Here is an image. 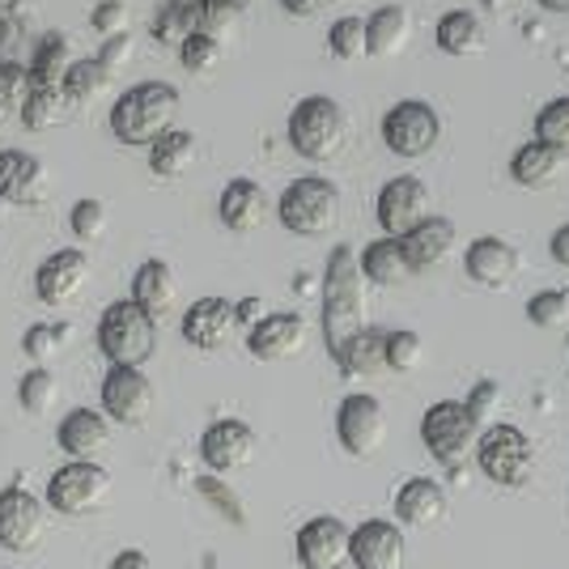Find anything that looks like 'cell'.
<instances>
[{"mask_svg": "<svg viewBox=\"0 0 569 569\" xmlns=\"http://www.w3.org/2000/svg\"><path fill=\"white\" fill-rule=\"evenodd\" d=\"M298 561L302 569H345L349 566V527L332 515H319L298 531Z\"/></svg>", "mask_w": 569, "mask_h": 569, "instance_id": "obj_18", "label": "cell"}, {"mask_svg": "<svg viewBox=\"0 0 569 569\" xmlns=\"http://www.w3.org/2000/svg\"><path fill=\"white\" fill-rule=\"evenodd\" d=\"M548 256L561 263V268H569V226L552 230V238H548Z\"/></svg>", "mask_w": 569, "mask_h": 569, "instance_id": "obj_51", "label": "cell"}, {"mask_svg": "<svg viewBox=\"0 0 569 569\" xmlns=\"http://www.w3.org/2000/svg\"><path fill=\"white\" fill-rule=\"evenodd\" d=\"M90 26H94L102 39L107 34H123L128 30V4L123 0H98L94 13H90Z\"/></svg>", "mask_w": 569, "mask_h": 569, "instance_id": "obj_47", "label": "cell"}, {"mask_svg": "<svg viewBox=\"0 0 569 569\" xmlns=\"http://www.w3.org/2000/svg\"><path fill=\"white\" fill-rule=\"evenodd\" d=\"M64 107H69V102H64V94H60L56 86H30V94H26V102L18 107V116H22V123L30 132H43V128L64 119Z\"/></svg>", "mask_w": 569, "mask_h": 569, "instance_id": "obj_36", "label": "cell"}, {"mask_svg": "<svg viewBox=\"0 0 569 569\" xmlns=\"http://www.w3.org/2000/svg\"><path fill=\"white\" fill-rule=\"evenodd\" d=\"M345 132H349L345 107L328 94H310L289 111V144L307 162H332L345 149Z\"/></svg>", "mask_w": 569, "mask_h": 569, "instance_id": "obj_4", "label": "cell"}, {"mask_svg": "<svg viewBox=\"0 0 569 569\" xmlns=\"http://www.w3.org/2000/svg\"><path fill=\"white\" fill-rule=\"evenodd\" d=\"M30 94V69L18 60H0V107H22Z\"/></svg>", "mask_w": 569, "mask_h": 569, "instance_id": "obj_46", "label": "cell"}, {"mask_svg": "<svg viewBox=\"0 0 569 569\" xmlns=\"http://www.w3.org/2000/svg\"><path fill=\"white\" fill-rule=\"evenodd\" d=\"M128 60H132V39H128V34H107V39H102V51H98V64L107 72H119Z\"/></svg>", "mask_w": 569, "mask_h": 569, "instance_id": "obj_48", "label": "cell"}, {"mask_svg": "<svg viewBox=\"0 0 569 569\" xmlns=\"http://www.w3.org/2000/svg\"><path fill=\"white\" fill-rule=\"evenodd\" d=\"M561 174H566V153L545 141L522 144L519 153L510 158V179H515L519 188H536V191L552 188Z\"/></svg>", "mask_w": 569, "mask_h": 569, "instance_id": "obj_25", "label": "cell"}, {"mask_svg": "<svg viewBox=\"0 0 569 569\" xmlns=\"http://www.w3.org/2000/svg\"><path fill=\"white\" fill-rule=\"evenodd\" d=\"M217 217L234 234H256L263 226V217H268V196H263L256 179H230L221 200H217Z\"/></svg>", "mask_w": 569, "mask_h": 569, "instance_id": "obj_22", "label": "cell"}, {"mask_svg": "<svg viewBox=\"0 0 569 569\" xmlns=\"http://www.w3.org/2000/svg\"><path fill=\"white\" fill-rule=\"evenodd\" d=\"M200 459L209 463V472H238L256 459V433L247 421H234V417H221L213 426L200 433Z\"/></svg>", "mask_w": 569, "mask_h": 569, "instance_id": "obj_14", "label": "cell"}, {"mask_svg": "<svg viewBox=\"0 0 569 569\" xmlns=\"http://www.w3.org/2000/svg\"><path fill=\"white\" fill-rule=\"evenodd\" d=\"M69 226L81 242L102 238V230H107V209H102V200H94V196L77 200V204H72V213H69Z\"/></svg>", "mask_w": 569, "mask_h": 569, "instance_id": "obj_44", "label": "cell"}, {"mask_svg": "<svg viewBox=\"0 0 569 569\" xmlns=\"http://www.w3.org/2000/svg\"><path fill=\"white\" fill-rule=\"evenodd\" d=\"M545 13H569V0H540Z\"/></svg>", "mask_w": 569, "mask_h": 569, "instance_id": "obj_56", "label": "cell"}, {"mask_svg": "<svg viewBox=\"0 0 569 569\" xmlns=\"http://www.w3.org/2000/svg\"><path fill=\"white\" fill-rule=\"evenodd\" d=\"M463 268H468V277L476 284H489V289H501V284L515 281V272H519V251L506 242V238H476L468 242V256H463Z\"/></svg>", "mask_w": 569, "mask_h": 569, "instance_id": "obj_23", "label": "cell"}, {"mask_svg": "<svg viewBox=\"0 0 569 569\" xmlns=\"http://www.w3.org/2000/svg\"><path fill=\"white\" fill-rule=\"evenodd\" d=\"M238 336V315L234 302L226 298H200L183 310V340L191 349H204V353H217L226 349Z\"/></svg>", "mask_w": 569, "mask_h": 569, "instance_id": "obj_16", "label": "cell"}, {"mask_svg": "<svg viewBox=\"0 0 569 569\" xmlns=\"http://www.w3.org/2000/svg\"><path fill=\"white\" fill-rule=\"evenodd\" d=\"M328 0H281L284 13H293V18H310V13H319Z\"/></svg>", "mask_w": 569, "mask_h": 569, "instance_id": "obj_53", "label": "cell"}, {"mask_svg": "<svg viewBox=\"0 0 569 569\" xmlns=\"http://www.w3.org/2000/svg\"><path fill=\"white\" fill-rule=\"evenodd\" d=\"M476 463L501 489H522L536 468V451L519 426H489L476 433Z\"/></svg>", "mask_w": 569, "mask_h": 569, "instance_id": "obj_7", "label": "cell"}, {"mask_svg": "<svg viewBox=\"0 0 569 569\" xmlns=\"http://www.w3.org/2000/svg\"><path fill=\"white\" fill-rule=\"evenodd\" d=\"M174 111H179V90L170 81H137L111 107V137L119 144L149 149L174 123Z\"/></svg>", "mask_w": 569, "mask_h": 569, "instance_id": "obj_2", "label": "cell"}, {"mask_svg": "<svg viewBox=\"0 0 569 569\" xmlns=\"http://www.w3.org/2000/svg\"><path fill=\"white\" fill-rule=\"evenodd\" d=\"M375 213L387 238H403L421 217H429V188L417 174H396L391 183H382Z\"/></svg>", "mask_w": 569, "mask_h": 569, "instance_id": "obj_13", "label": "cell"}, {"mask_svg": "<svg viewBox=\"0 0 569 569\" xmlns=\"http://www.w3.org/2000/svg\"><path fill=\"white\" fill-rule=\"evenodd\" d=\"M527 319H531L536 328H561V323H569V293L566 289H545V293H536V298L527 302Z\"/></svg>", "mask_w": 569, "mask_h": 569, "instance_id": "obj_42", "label": "cell"}, {"mask_svg": "<svg viewBox=\"0 0 569 569\" xmlns=\"http://www.w3.org/2000/svg\"><path fill=\"white\" fill-rule=\"evenodd\" d=\"M366 328V289H361V268L349 247H336L323 268V345L332 361L340 349Z\"/></svg>", "mask_w": 569, "mask_h": 569, "instance_id": "obj_1", "label": "cell"}, {"mask_svg": "<svg viewBox=\"0 0 569 569\" xmlns=\"http://www.w3.org/2000/svg\"><path fill=\"white\" fill-rule=\"evenodd\" d=\"M277 217H281L284 230L298 238L332 234L336 221H340V191H336L332 179H319V174L293 179V183L281 191Z\"/></svg>", "mask_w": 569, "mask_h": 569, "instance_id": "obj_5", "label": "cell"}, {"mask_svg": "<svg viewBox=\"0 0 569 569\" xmlns=\"http://www.w3.org/2000/svg\"><path fill=\"white\" fill-rule=\"evenodd\" d=\"M30 9H34V0H0V18L9 26L18 22V18H26Z\"/></svg>", "mask_w": 569, "mask_h": 569, "instance_id": "obj_52", "label": "cell"}, {"mask_svg": "<svg viewBox=\"0 0 569 569\" xmlns=\"http://www.w3.org/2000/svg\"><path fill=\"white\" fill-rule=\"evenodd\" d=\"M421 357H426V349H421V336L417 332H387V366L391 370L408 375V370L421 366Z\"/></svg>", "mask_w": 569, "mask_h": 569, "instance_id": "obj_45", "label": "cell"}, {"mask_svg": "<svg viewBox=\"0 0 569 569\" xmlns=\"http://www.w3.org/2000/svg\"><path fill=\"white\" fill-rule=\"evenodd\" d=\"M153 39L162 43V48H179L188 34L200 30V4L196 0H162L158 4V13H153Z\"/></svg>", "mask_w": 569, "mask_h": 569, "instance_id": "obj_32", "label": "cell"}, {"mask_svg": "<svg viewBox=\"0 0 569 569\" xmlns=\"http://www.w3.org/2000/svg\"><path fill=\"white\" fill-rule=\"evenodd\" d=\"M56 442L69 459H94L111 447V421L94 408H72L56 429Z\"/></svg>", "mask_w": 569, "mask_h": 569, "instance_id": "obj_24", "label": "cell"}, {"mask_svg": "<svg viewBox=\"0 0 569 569\" xmlns=\"http://www.w3.org/2000/svg\"><path fill=\"white\" fill-rule=\"evenodd\" d=\"M107 498H111V476L107 468H98L94 459H72L48 480V506L69 519L94 515L107 506Z\"/></svg>", "mask_w": 569, "mask_h": 569, "instance_id": "obj_8", "label": "cell"}, {"mask_svg": "<svg viewBox=\"0 0 569 569\" xmlns=\"http://www.w3.org/2000/svg\"><path fill=\"white\" fill-rule=\"evenodd\" d=\"M336 438H340V447L353 459L379 455V447L387 442V412H382V403L375 396H366V391L345 396L340 412H336Z\"/></svg>", "mask_w": 569, "mask_h": 569, "instance_id": "obj_10", "label": "cell"}, {"mask_svg": "<svg viewBox=\"0 0 569 569\" xmlns=\"http://www.w3.org/2000/svg\"><path fill=\"white\" fill-rule=\"evenodd\" d=\"M498 400H501V387L493 379H480L472 387V396H468V412H472L476 421H485V417H489V412H493V408H498Z\"/></svg>", "mask_w": 569, "mask_h": 569, "instance_id": "obj_49", "label": "cell"}, {"mask_svg": "<svg viewBox=\"0 0 569 569\" xmlns=\"http://www.w3.org/2000/svg\"><path fill=\"white\" fill-rule=\"evenodd\" d=\"M107 81H111V72L102 69L98 60H77V64H69L64 77H60V94H64L69 107H90V102L107 90Z\"/></svg>", "mask_w": 569, "mask_h": 569, "instance_id": "obj_35", "label": "cell"}, {"mask_svg": "<svg viewBox=\"0 0 569 569\" xmlns=\"http://www.w3.org/2000/svg\"><path fill=\"white\" fill-rule=\"evenodd\" d=\"M408 9L403 4H382L366 18V56H396L408 43Z\"/></svg>", "mask_w": 569, "mask_h": 569, "instance_id": "obj_30", "label": "cell"}, {"mask_svg": "<svg viewBox=\"0 0 569 569\" xmlns=\"http://www.w3.org/2000/svg\"><path fill=\"white\" fill-rule=\"evenodd\" d=\"M111 569H153V566H149V557H144V552L128 548V552H119L116 561H111Z\"/></svg>", "mask_w": 569, "mask_h": 569, "instance_id": "obj_54", "label": "cell"}, {"mask_svg": "<svg viewBox=\"0 0 569 569\" xmlns=\"http://www.w3.org/2000/svg\"><path fill=\"white\" fill-rule=\"evenodd\" d=\"M98 349L111 366H144L158 349V319L132 298L111 302L98 319Z\"/></svg>", "mask_w": 569, "mask_h": 569, "instance_id": "obj_3", "label": "cell"}, {"mask_svg": "<svg viewBox=\"0 0 569 569\" xmlns=\"http://www.w3.org/2000/svg\"><path fill=\"white\" fill-rule=\"evenodd\" d=\"M336 366H340L345 375H379V370H387V332L361 328V332L340 349Z\"/></svg>", "mask_w": 569, "mask_h": 569, "instance_id": "obj_33", "label": "cell"}, {"mask_svg": "<svg viewBox=\"0 0 569 569\" xmlns=\"http://www.w3.org/2000/svg\"><path fill=\"white\" fill-rule=\"evenodd\" d=\"M396 515H400L403 527H433V522L447 515V493L426 480V476H417V480H403V489L396 493Z\"/></svg>", "mask_w": 569, "mask_h": 569, "instance_id": "obj_26", "label": "cell"}, {"mask_svg": "<svg viewBox=\"0 0 569 569\" xmlns=\"http://www.w3.org/2000/svg\"><path fill=\"white\" fill-rule=\"evenodd\" d=\"M196 4H204V9H230V13H242L251 0H196Z\"/></svg>", "mask_w": 569, "mask_h": 569, "instance_id": "obj_55", "label": "cell"}, {"mask_svg": "<svg viewBox=\"0 0 569 569\" xmlns=\"http://www.w3.org/2000/svg\"><path fill=\"white\" fill-rule=\"evenodd\" d=\"M69 323H34L30 332L22 336V353L34 361V366H43V361H51L56 357V349H60V340H69Z\"/></svg>", "mask_w": 569, "mask_h": 569, "instance_id": "obj_40", "label": "cell"}, {"mask_svg": "<svg viewBox=\"0 0 569 569\" xmlns=\"http://www.w3.org/2000/svg\"><path fill=\"white\" fill-rule=\"evenodd\" d=\"M349 561L357 569H400L403 566V531L387 519L361 522L349 531Z\"/></svg>", "mask_w": 569, "mask_h": 569, "instance_id": "obj_19", "label": "cell"}, {"mask_svg": "<svg viewBox=\"0 0 569 569\" xmlns=\"http://www.w3.org/2000/svg\"><path fill=\"white\" fill-rule=\"evenodd\" d=\"M438 137H442V119H438V111H433L429 102H421V98H403V102H396V107L382 116V141H387V149H391L396 158H403V162L426 158L429 149L438 144Z\"/></svg>", "mask_w": 569, "mask_h": 569, "instance_id": "obj_9", "label": "cell"}, {"mask_svg": "<svg viewBox=\"0 0 569 569\" xmlns=\"http://www.w3.org/2000/svg\"><path fill=\"white\" fill-rule=\"evenodd\" d=\"M234 315H238V328H251V323H260L263 315V298H242V302H234Z\"/></svg>", "mask_w": 569, "mask_h": 569, "instance_id": "obj_50", "label": "cell"}, {"mask_svg": "<svg viewBox=\"0 0 569 569\" xmlns=\"http://www.w3.org/2000/svg\"><path fill=\"white\" fill-rule=\"evenodd\" d=\"M18 400H22L26 412L43 417V412H51L56 400H60V382H56V375H51L48 366H34V370L18 382Z\"/></svg>", "mask_w": 569, "mask_h": 569, "instance_id": "obj_37", "label": "cell"}, {"mask_svg": "<svg viewBox=\"0 0 569 569\" xmlns=\"http://www.w3.org/2000/svg\"><path fill=\"white\" fill-rule=\"evenodd\" d=\"M9 34H13V26H9V22H4V18H0V48L9 43Z\"/></svg>", "mask_w": 569, "mask_h": 569, "instance_id": "obj_57", "label": "cell"}, {"mask_svg": "<svg viewBox=\"0 0 569 569\" xmlns=\"http://www.w3.org/2000/svg\"><path fill=\"white\" fill-rule=\"evenodd\" d=\"M357 268H361V281L382 284V289H396L412 277V268L403 260L400 251V238H387L382 234L379 242H370L361 256H357Z\"/></svg>", "mask_w": 569, "mask_h": 569, "instance_id": "obj_27", "label": "cell"}, {"mask_svg": "<svg viewBox=\"0 0 569 569\" xmlns=\"http://www.w3.org/2000/svg\"><path fill=\"white\" fill-rule=\"evenodd\" d=\"M196 489H200V498L209 501L217 515H226V522H234V527H242V522H247L238 493L230 489V485H226V480H217V472L213 476H200V480H196Z\"/></svg>", "mask_w": 569, "mask_h": 569, "instance_id": "obj_43", "label": "cell"}, {"mask_svg": "<svg viewBox=\"0 0 569 569\" xmlns=\"http://www.w3.org/2000/svg\"><path fill=\"white\" fill-rule=\"evenodd\" d=\"M179 60H183V69L188 72L217 69V60H221V39H217V34H204V30H196V34H188V39L179 43Z\"/></svg>", "mask_w": 569, "mask_h": 569, "instance_id": "obj_41", "label": "cell"}, {"mask_svg": "<svg viewBox=\"0 0 569 569\" xmlns=\"http://www.w3.org/2000/svg\"><path fill=\"white\" fill-rule=\"evenodd\" d=\"M196 158H200V144L191 137L188 128H167L158 141L149 144V170L158 174V179H179V174H188L196 167Z\"/></svg>", "mask_w": 569, "mask_h": 569, "instance_id": "obj_29", "label": "cell"}, {"mask_svg": "<svg viewBox=\"0 0 569 569\" xmlns=\"http://www.w3.org/2000/svg\"><path fill=\"white\" fill-rule=\"evenodd\" d=\"M48 191L43 162L26 149H0V200L4 204H34Z\"/></svg>", "mask_w": 569, "mask_h": 569, "instance_id": "obj_20", "label": "cell"}, {"mask_svg": "<svg viewBox=\"0 0 569 569\" xmlns=\"http://www.w3.org/2000/svg\"><path fill=\"white\" fill-rule=\"evenodd\" d=\"M536 141L569 153V94L552 98V102L540 107V116H536Z\"/></svg>", "mask_w": 569, "mask_h": 569, "instance_id": "obj_39", "label": "cell"}, {"mask_svg": "<svg viewBox=\"0 0 569 569\" xmlns=\"http://www.w3.org/2000/svg\"><path fill=\"white\" fill-rule=\"evenodd\" d=\"M174 293H179V284H174V272H170L167 260H144L132 272V302L149 310L153 319L174 307Z\"/></svg>", "mask_w": 569, "mask_h": 569, "instance_id": "obj_28", "label": "cell"}, {"mask_svg": "<svg viewBox=\"0 0 569 569\" xmlns=\"http://www.w3.org/2000/svg\"><path fill=\"white\" fill-rule=\"evenodd\" d=\"M48 536V510L22 485L0 489V548L9 552H34Z\"/></svg>", "mask_w": 569, "mask_h": 569, "instance_id": "obj_12", "label": "cell"}, {"mask_svg": "<svg viewBox=\"0 0 569 569\" xmlns=\"http://www.w3.org/2000/svg\"><path fill=\"white\" fill-rule=\"evenodd\" d=\"M328 51H332L336 60H361L366 56V18H336L332 26H328Z\"/></svg>", "mask_w": 569, "mask_h": 569, "instance_id": "obj_38", "label": "cell"}, {"mask_svg": "<svg viewBox=\"0 0 569 569\" xmlns=\"http://www.w3.org/2000/svg\"><path fill=\"white\" fill-rule=\"evenodd\" d=\"M153 412V382L141 366H111L102 375V417L116 426H144Z\"/></svg>", "mask_w": 569, "mask_h": 569, "instance_id": "obj_11", "label": "cell"}, {"mask_svg": "<svg viewBox=\"0 0 569 569\" xmlns=\"http://www.w3.org/2000/svg\"><path fill=\"white\" fill-rule=\"evenodd\" d=\"M64 69H69V39L60 30H48L34 43V56H30V86H56L60 90Z\"/></svg>", "mask_w": 569, "mask_h": 569, "instance_id": "obj_34", "label": "cell"}, {"mask_svg": "<svg viewBox=\"0 0 569 569\" xmlns=\"http://www.w3.org/2000/svg\"><path fill=\"white\" fill-rule=\"evenodd\" d=\"M451 247H455V226L447 217H421V221L400 238V251L412 272L438 268V263L451 256Z\"/></svg>", "mask_w": 569, "mask_h": 569, "instance_id": "obj_21", "label": "cell"}, {"mask_svg": "<svg viewBox=\"0 0 569 569\" xmlns=\"http://www.w3.org/2000/svg\"><path fill=\"white\" fill-rule=\"evenodd\" d=\"M307 345V319L293 315V310H272L263 315L260 323L247 328V349L256 361H284V357H298Z\"/></svg>", "mask_w": 569, "mask_h": 569, "instance_id": "obj_15", "label": "cell"}, {"mask_svg": "<svg viewBox=\"0 0 569 569\" xmlns=\"http://www.w3.org/2000/svg\"><path fill=\"white\" fill-rule=\"evenodd\" d=\"M476 433H480V421L468 412V403H459V400L429 403L426 417H421V442H426L429 455L455 476L463 472L468 455L476 451Z\"/></svg>", "mask_w": 569, "mask_h": 569, "instance_id": "obj_6", "label": "cell"}, {"mask_svg": "<svg viewBox=\"0 0 569 569\" xmlns=\"http://www.w3.org/2000/svg\"><path fill=\"white\" fill-rule=\"evenodd\" d=\"M86 281H90V260L77 247L51 251L48 260L39 263V272H34V289H39V298L48 307H69L72 298L86 289Z\"/></svg>", "mask_w": 569, "mask_h": 569, "instance_id": "obj_17", "label": "cell"}, {"mask_svg": "<svg viewBox=\"0 0 569 569\" xmlns=\"http://www.w3.org/2000/svg\"><path fill=\"white\" fill-rule=\"evenodd\" d=\"M433 39H438V48L447 51V56L463 60V56H476V51L485 48V26L468 9H451V13H442Z\"/></svg>", "mask_w": 569, "mask_h": 569, "instance_id": "obj_31", "label": "cell"}]
</instances>
